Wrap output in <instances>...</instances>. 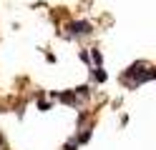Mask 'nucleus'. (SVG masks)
<instances>
[{"label":"nucleus","mask_w":156,"mask_h":150,"mask_svg":"<svg viewBox=\"0 0 156 150\" xmlns=\"http://www.w3.org/2000/svg\"><path fill=\"white\" fill-rule=\"evenodd\" d=\"M68 30H71L73 35H86V33H91V25L88 23H71Z\"/></svg>","instance_id":"obj_1"},{"label":"nucleus","mask_w":156,"mask_h":150,"mask_svg":"<svg viewBox=\"0 0 156 150\" xmlns=\"http://www.w3.org/2000/svg\"><path fill=\"white\" fill-rule=\"evenodd\" d=\"M93 78L98 80V83H103V80H106V73H103L101 68H96V70H93Z\"/></svg>","instance_id":"obj_2"},{"label":"nucleus","mask_w":156,"mask_h":150,"mask_svg":"<svg viewBox=\"0 0 156 150\" xmlns=\"http://www.w3.org/2000/svg\"><path fill=\"white\" fill-rule=\"evenodd\" d=\"M91 58H93V63H96V65H101V60H103L98 50H91Z\"/></svg>","instance_id":"obj_3"},{"label":"nucleus","mask_w":156,"mask_h":150,"mask_svg":"<svg viewBox=\"0 0 156 150\" xmlns=\"http://www.w3.org/2000/svg\"><path fill=\"white\" fill-rule=\"evenodd\" d=\"M88 138H91V130H83V133H81V138H78L76 143H86V140H88Z\"/></svg>","instance_id":"obj_4"},{"label":"nucleus","mask_w":156,"mask_h":150,"mask_svg":"<svg viewBox=\"0 0 156 150\" xmlns=\"http://www.w3.org/2000/svg\"><path fill=\"white\" fill-rule=\"evenodd\" d=\"M76 148H78V143H76V140H71V143L66 145V150H76Z\"/></svg>","instance_id":"obj_5"},{"label":"nucleus","mask_w":156,"mask_h":150,"mask_svg":"<svg viewBox=\"0 0 156 150\" xmlns=\"http://www.w3.org/2000/svg\"><path fill=\"white\" fill-rule=\"evenodd\" d=\"M0 145H3V138H0Z\"/></svg>","instance_id":"obj_6"}]
</instances>
